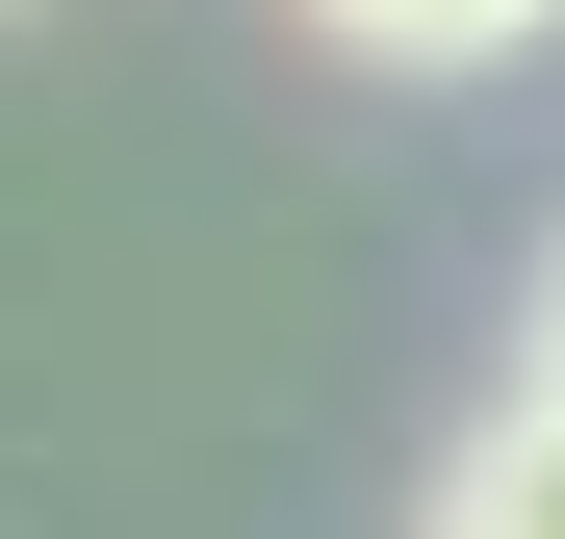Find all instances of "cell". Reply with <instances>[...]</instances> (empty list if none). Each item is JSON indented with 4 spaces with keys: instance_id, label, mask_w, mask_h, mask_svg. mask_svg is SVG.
<instances>
[{
    "instance_id": "cell-3",
    "label": "cell",
    "mask_w": 565,
    "mask_h": 539,
    "mask_svg": "<svg viewBox=\"0 0 565 539\" xmlns=\"http://www.w3.org/2000/svg\"><path fill=\"white\" fill-rule=\"evenodd\" d=\"M514 359H540V386H565V257H540V334H514Z\"/></svg>"
},
{
    "instance_id": "cell-1",
    "label": "cell",
    "mask_w": 565,
    "mask_h": 539,
    "mask_svg": "<svg viewBox=\"0 0 565 539\" xmlns=\"http://www.w3.org/2000/svg\"><path fill=\"white\" fill-rule=\"evenodd\" d=\"M437 539H565V386L514 359L489 411H462V463H437Z\"/></svg>"
},
{
    "instance_id": "cell-2",
    "label": "cell",
    "mask_w": 565,
    "mask_h": 539,
    "mask_svg": "<svg viewBox=\"0 0 565 539\" xmlns=\"http://www.w3.org/2000/svg\"><path fill=\"white\" fill-rule=\"evenodd\" d=\"M282 26H309V52H360V77H514L565 0H282Z\"/></svg>"
}]
</instances>
